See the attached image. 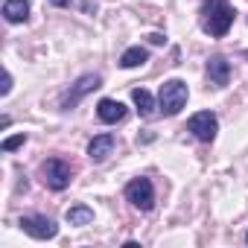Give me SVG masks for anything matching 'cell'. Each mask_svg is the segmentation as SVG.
Returning <instances> with one entry per match:
<instances>
[{
	"label": "cell",
	"instance_id": "obj_1",
	"mask_svg": "<svg viewBox=\"0 0 248 248\" xmlns=\"http://www.w3.org/2000/svg\"><path fill=\"white\" fill-rule=\"evenodd\" d=\"M202 15H204V30L213 38H222L233 24V9L228 6V0H204Z\"/></svg>",
	"mask_w": 248,
	"mask_h": 248
},
{
	"label": "cell",
	"instance_id": "obj_2",
	"mask_svg": "<svg viewBox=\"0 0 248 248\" xmlns=\"http://www.w3.org/2000/svg\"><path fill=\"white\" fill-rule=\"evenodd\" d=\"M187 96H190L187 82H181V79H170V82H164V85H161V93H158L161 111H164L167 117H175V114L187 105Z\"/></svg>",
	"mask_w": 248,
	"mask_h": 248
},
{
	"label": "cell",
	"instance_id": "obj_3",
	"mask_svg": "<svg viewBox=\"0 0 248 248\" xmlns=\"http://www.w3.org/2000/svg\"><path fill=\"white\" fill-rule=\"evenodd\" d=\"M126 202H132L138 210H152L155 207V190L149 178H135L126 184Z\"/></svg>",
	"mask_w": 248,
	"mask_h": 248
},
{
	"label": "cell",
	"instance_id": "obj_4",
	"mask_svg": "<svg viewBox=\"0 0 248 248\" xmlns=\"http://www.w3.org/2000/svg\"><path fill=\"white\" fill-rule=\"evenodd\" d=\"M187 129L193 132V138H196V140H202V143H210V140L216 138L219 120H216V114H213V111H199V114H193V117H190Z\"/></svg>",
	"mask_w": 248,
	"mask_h": 248
},
{
	"label": "cell",
	"instance_id": "obj_5",
	"mask_svg": "<svg viewBox=\"0 0 248 248\" xmlns=\"http://www.w3.org/2000/svg\"><path fill=\"white\" fill-rule=\"evenodd\" d=\"M44 184L50 190H64L70 184V167L62 158H50L44 164Z\"/></svg>",
	"mask_w": 248,
	"mask_h": 248
},
{
	"label": "cell",
	"instance_id": "obj_6",
	"mask_svg": "<svg viewBox=\"0 0 248 248\" xmlns=\"http://www.w3.org/2000/svg\"><path fill=\"white\" fill-rule=\"evenodd\" d=\"M21 228L30 236H35V239H53L59 233V225L53 219H47V216H24L21 219Z\"/></svg>",
	"mask_w": 248,
	"mask_h": 248
},
{
	"label": "cell",
	"instance_id": "obj_7",
	"mask_svg": "<svg viewBox=\"0 0 248 248\" xmlns=\"http://www.w3.org/2000/svg\"><path fill=\"white\" fill-rule=\"evenodd\" d=\"M93 88H99V76L96 73H85L64 96H62V108H73V105H79V99L85 96V93H91Z\"/></svg>",
	"mask_w": 248,
	"mask_h": 248
},
{
	"label": "cell",
	"instance_id": "obj_8",
	"mask_svg": "<svg viewBox=\"0 0 248 248\" xmlns=\"http://www.w3.org/2000/svg\"><path fill=\"white\" fill-rule=\"evenodd\" d=\"M96 117L102 120V123H120L123 117H126V105H123L120 99H99V105H96Z\"/></svg>",
	"mask_w": 248,
	"mask_h": 248
},
{
	"label": "cell",
	"instance_id": "obj_9",
	"mask_svg": "<svg viewBox=\"0 0 248 248\" xmlns=\"http://www.w3.org/2000/svg\"><path fill=\"white\" fill-rule=\"evenodd\" d=\"M111 152H114V135H96V138L88 143V158H91L93 164L105 161Z\"/></svg>",
	"mask_w": 248,
	"mask_h": 248
},
{
	"label": "cell",
	"instance_id": "obj_10",
	"mask_svg": "<svg viewBox=\"0 0 248 248\" xmlns=\"http://www.w3.org/2000/svg\"><path fill=\"white\" fill-rule=\"evenodd\" d=\"M207 76H210V82L213 85H228V79H231V64H228V59H222V56H213L210 62H207Z\"/></svg>",
	"mask_w": 248,
	"mask_h": 248
},
{
	"label": "cell",
	"instance_id": "obj_11",
	"mask_svg": "<svg viewBox=\"0 0 248 248\" xmlns=\"http://www.w3.org/2000/svg\"><path fill=\"white\" fill-rule=\"evenodd\" d=\"M30 15V0H6L3 3V18L9 24H21Z\"/></svg>",
	"mask_w": 248,
	"mask_h": 248
},
{
	"label": "cell",
	"instance_id": "obj_12",
	"mask_svg": "<svg viewBox=\"0 0 248 248\" xmlns=\"http://www.w3.org/2000/svg\"><path fill=\"white\" fill-rule=\"evenodd\" d=\"M132 99H135V105H138V111L143 117H152L155 114V99H152V93L146 88H135L132 91Z\"/></svg>",
	"mask_w": 248,
	"mask_h": 248
},
{
	"label": "cell",
	"instance_id": "obj_13",
	"mask_svg": "<svg viewBox=\"0 0 248 248\" xmlns=\"http://www.w3.org/2000/svg\"><path fill=\"white\" fill-rule=\"evenodd\" d=\"M146 59H149V53H146L143 47H129L126 53L120 56V64L126 67V70H132V67H140V64H146Z\"/></svg>",
	"mask_w": 248,
	"mask_h": 248
},
{
	"label": "cell",
	"instance_id": "obj_14",
	"mask_svg": "<svg viewBox=\"0 0 248 248\" xmlns=\"http://www.w3.org/2000/svg\"><path fill=\"white\" fill-rule=\"evenodd\" d=\"M64 219H67V225H91V222H93V210L85 207V204H73V207L64 213Z\"/></svg>",
	"mask_w": 248,
	"mask_h": 248
},
{
	"label": "cell",
	"instance_id": "obj_15",
	"mask_svg": "<svg viewBox=\"0 0 248 248\" xmlns=\"http://www.w3.org/2000/svg\"><path fill=\"white\" fill-rule=\"evenodd\" d=\"M24 143H27V135L21 132V135H12V138H6L0 149H3V152H15V149H18V146H24Z\"/></svg>",
	"mask_w": 248,
	"mask_h": 248
},
{
	"label": "cell",
	"instance_id": "obj_16",
	"mask_svg": "<svg viewBox=\"0 0 248 248\" xmlns=\"http://www.w3.org/2000/svg\"><path fill=\"white\" fill-rule=\"evenodd\" d=\"M9 91H12V76H9V73H3V85H0V93L6 96Z\"/></svg>",
	"mask_w": 248,
	"mask_h": 248
},
{
	"label": "cell",
	"instance_id": "obj_17",
	"mask_svg": "<svg viewBox=\"0 0 248 248\" xmlns=\"http://www.w3.org/2000/svg\"><path fill=\"white\" fill-rule=\"evenodd\" d=\"M149 41H152V44H164V35H161V32H152Z\"/></svg>",
	"mask_w": 248,
	"mask_h": 248
},
{
	"label": "cell",
	"instance_id": "obj_18",
	"mask_svg": "<svg viewBox=\"0 0 248 248\" xmlns=\"http://www.w3.org/2000/svg\"><path fill=\"white\" fill-rule=\"evenodd\" d=\"M53 6H70V0H50Z\"/></svg>",
	"mask_w": 248,
	"mask_h": 248
},
{
	"label": "cell",
	"instance_id": "obj_19",
	"mask_svg": "<svg viewBox=\"0 0 248 248\" xmlns=\"http://www.w3.org/2000/svg\"><path fill=\"white\" fill-rule=\"evenodd\" d=\"M245 242H248V233H245Z\"/></svg>",
	"mask_w": 248,
	"mask_h": 248
}]
</instances>
